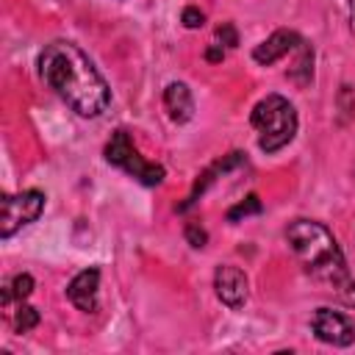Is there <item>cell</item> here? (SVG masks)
<instances>
[{"label": "cell", "mask_w": 355, "mask_h": 355, "mask_svg": "<svg viewBox=\"0 0 355 355\" xmlns=\"http://www.w3.org/2000/svg\"><path fill=\"white\" fill-rule=\"evenodd\" d=\"M42 80L80 116H100L111 103V89L72 42H50L39 55Z\"/></svg>", "instance_id": "6da1fadb"}, {"label": "cell", "mask_w": 355, "mask_h": 355, "mask_svg": "<svg viewBox=\"0 0 355 355\" xmlns=\"http://www.w3.org/2000/svg\"><path fill=\"white\" fill-rule=\"evenodd\" d=\"M286 239L300 258L302 269L336 300L355 308V277L347 269V261L333 239V233L311 219H297L288 225Z\"/></svg>", "instance_id": "7a4b0ae2"}, {"label": "cell", "mask_w": 355, "mask_h": 355, "mask_svg": "<svg viewBox=\"0 0 355 355\" xmlns=\"http://www.w3.org/2000/svg\"><path fill=\"white\" fill-rule=\"evenodd\" d=\"M250 122L258 130V147L266 155L283 150L297 133V111L280 94H269L261 103H255Z\"/></svg>", "instance_id": "3957f363"}, {"label": "cell", "mask_w": 355, "mask_h": 355, "mask_svg": "<svg viewBox=\"0 0 355 355\" xmlns=\"http://www.w3.org/2000/svg\"><path fill=\"white\" fill-rule=\"evenodd\" d=\"M105 161L119 166V169H125L130 178H136L144 186H158L164 180V175H166L161 164H150V161H144L139 155V150L133 147V141H130V136L125 130H116L111 136V141L105 144Z\"/></svg>", "instance_id": "277c9868"}, {"label": "cell", "mask_w": 355, "mask_h": 355, "mask_svg": "<svg viewBox=\"0 0 355 355\" xmlns=\"http://www.w3.org/2000/svg\"><path fill=\"white\" fill-rule=\"evenodd\" d=\"M44 211V194L36 189L19 191V194H3V225H0V236L11 239L19 227L31 225L39 219V214Z\"/></svg>", "instance_id": "5b68a950"}, {"label": "cell", "mask_w": 355, "mask_h": 355, "mask_svg": "<svg viewBox=\"0 0 355 355\" xmlns=\"http://www.w3.org/2000/svg\"><path fill=\"white\" fill-rule=\"evenodd\" d=\"M311 330L319 341L324 344H333V347H349L355 344V322L338 311H330V308H319L313 313V322H311Z\"/></svg>", "instance_id": "8992f818"}, {"label": "cell", "mask_w": 355, "mask_h": 355, "mask_svg": "<svg viewBox=\"0 0 355 355\" xmlns=\"http://www.w3.org/2000/svg\"><path fill=\"white\" fill-rule=\"evenodd\" d=\"M214 288H216V297L233 311H239L247 302V275L239 266H230V263L219 266L214 275Z\"/></svg>", "instance_id": "52a82bcc"}, {"label": "cell", "mask_w": 355, "mask_h": 355, "mask_svg": "<svg viewBox=\"0 0 355 355\" xmlns=\"http://www.w3.org/2000/svg\"><path fill=\"white\" fill-rule=\"evenodd\" d=\"M97 291H100V269H83L72 277V283L67 286V297L69 302L83 311V313H92L97 311Z\"/></svg>", "instance_id": "ba28073f"}, {"label": "cell", "mask_w": 355, "mask_h": 355, "mask_svg": "<svg viewBox=\"0 0 355 355\" xmlns=\"http://www.w3.org/2000/svg\"><path fill=\"white\" fill-rule=\"evenodd\" d=\"M302 42H305V39H302L297 31L280 28V31H275L266 42H261V44L252 50V58H255L258 64L269 67V64H275L277 58H283V55H288V53H297V47H300Z\"/></svg>", "instance_id": "9c48e42d"}, {"label": "cell", "mask_w": 355, "mask_h": 355, "mask_svg": "<svg viewBox=\"0 0 355 355\" xmlns=\"http://www.w3.org/2000/svg\"><path fill=\"white\" fill-rule=\"evenodd\" d=\"M164 108H166V114H169L172 122H178V125L189 122L194 116V97H191L189 86L186 83H178V80L169 83L164 89Z\"/></svg>", "instance_id": "30bf717a"}, {"label": "cell", "mask_w": 355, "mask_h": 355, "mask_svg": "<svg viewBox=\"0 0 355 355\" xmlns=\"http://www.w3.org/2000/svg\"><path fill=\"white\" fill-rule=\"evenodd\" d=\"M239 161H241V153H230V155H227V158H225L222 164H216V172H227V169H230V166H236ZM211 175H214V169H211V172H205V175H202V180H197V186H194L191 197H189V200H186V202L180 205V211H186L189 205H194V202H197V194H202V189H205V186H208V183L214 180Z\"/></svg>", "instance_id": "8fae6325"}, {"label": "cell", "mask_w": 355, "mask_h": 355, "mask_svg": "<svg viewBox=\"0 0 355 355\" xmlns=\"http://www.w3.org/2000/svg\"><path fill=\"white\" fill-rule=\"evenodd\" d=\"M11 324H14L17 333H28V330H33L39 324V311L31 308V305H25V302H19V308L11 316Z\"/></svg>", "instance_id": "7c38bea8"}, {"label": "cell", "mask_w": 355, "mask_h": 355, "mask_svg": "<svg viewBox=\"0 0 355 355\" xmlns=\"http://www.w3.org/2000/svg\"><path fill=\"white\" fill-rule=\"evenodd\" d=\"M250 214H261V200H258L255 194H250L244 202L233 205V208L227 211V222H239L241 216H250Z\"/></svg>", "instance_id": "4fadbf2b"}, {"label": "cell", "mask_w": 355, "mask_h": 355, "mask_svg": "<svg viewBox=\"0 0 355 355\" xmlns=\"http://www.w3.org/2000/svg\"><path fill=\"white\" fill-rule=\"evenodd\" d=\"M8 288H11V297H17V300L22 302V300H25V297H31V291H33V277L22 272V275H17V277L11 280V286H8Z\"/></svg>", "instance_id": "5bb4252c"}, {"label": "cell", "mask_w": 355, "mask_h": 355, "mask_svg": "<svg viewBox=\"0 0 355 355\" xmlns=\"http://www.w3.org/2000/svg\"><path fill=\"white\" fill-rule=\"evenodd\" d=\"M186 241L191 244V247H205V241H208V233L197 225V222H191V225H186Z\"/></svg>", "instance_id": "9a60e30c"}, {"label": "cell", "mask_w": 355, "mask_h": 355, "mask_svg": "<svg viewBox=\"0 0 355 355\" xmlns=\"http://www.w3.org/2000/svg\"><path fill=\"white\" fill-rule=\"evenodd\" d=\"M180 22H183L186 28H200V25L205 22V14H202L200 8H194V6H189V8H183Z\"/></svg>", "instance_id": "2e32d148"}, {"label": "cell", "mask_w": 355, "mask_h": 355, "mask_svg": "<svg viewBox=\"0 0 355 355\" xmlns=\"http://www.w3.org/2000/svg\"><path fill=\"white\" fill-rule=\"evenodd\" d=\"M216 39H219L222 44H227V47H236V44H239V33H236V28H233L230 22H225V25L216 28Z\"/></svg>", "instance_id": "e0dca14e"}, {"label": "cell", "mask_w": 355, "mask_h": 355, "mask_svg": "<svg viewBox=\"0 0 355 355\" xmlns=\"http://www.w3.org/2000/svg\"><path fill=\"white\" fill-rule=\"evenodd\" d=\"M222 55H225V53H222V44H214V47L205 50V58H208V61H222Z\"/></svg>", "instance_id": "ac0fdd59"}, {"label": "cell", "mask_w": 355, "mask_h": 355, "mask_svg": "<svg viewBox=\"0 0 355 355\" xmlns=\"http://www.w3.org/2000/svg\"><path fill=\"white\" fill-rule=\"evenodd\" d=\"M349 19H352V28H355V0H349Z\"/></svg>", "instance_id": "d6986e66"}]
</instances>
